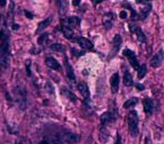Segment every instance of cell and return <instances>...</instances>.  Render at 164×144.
I'll return each mask as SVG.
<instances>
[{
    "label": "cell",
    "instance_id": "6da1fadb",
    "mask_svg": "<svg viewBox=\"0 0 164 144\" xmlns=\"http://www.w3.org/2000/svg\"><path fill=\"white\" fill-rule=\"evenodd\" d=\"M127 123H128V131L133 137H136L138 135V114L135 110L129 112L128 117H127Z\"/></svg>",
    "mask_w": 164,
    "mask_h": 144
},
{
    "label": "cell",
    "instance_id": "7a4b0ae2",
    "mask_svg": "<svg viewBox=\"0 0 164 144\" xmlns=\"http://www.w3.org/2000/svg\"><path fill=\"white\" fill-rule=\"evenodd\" d=\"M10 55H9V45L7 41H5L0 45V67L7 68L9 65Z\"/></svg>",
    "mask_w": 164,
    "mask_h": 144
},
{
    "label": "cell",
    "instance_id": "3957f363",
    "mask_svg": "<svg viewBox=\"0 0 164 144\" xmlns=\"http://www.w3.org/2000/svg\"><path fill=\"white\" fill-rule=\"evenodd\" d=\"M124 55L127 57L129 60V63L132 64V67L135 69V70H139V64H138V61H137V57H136V54L134 53L132 50H128V48H126V50H124Z\"/></svg>",
    "mask_w": 164,
    "mask_h": 144
},
{
    "label": "cell",
    "instance_id": "277c9868",
    "mask_svg": "<svg viewBox=\"0 0 164 144\" xmlns=\"http://www.w3.org/2000/svg\"><path fill=\"white\" fill-rule=\"evenodd\" d=\"M15 93H16V100L19 104V107H20V109L24 110L26 108V93L23 89H20V88H17L15 90Z\"/></svg>",
    "mask_w": 164,
    "mask_h": 144
},
{
    "label": "cell",
    "instance_id": "5b68a950",
    "mask_svg": "<svg viewBox=\"0 0 164 144\" xmlns=\"http://www.w3.org/2000/svg\"><path fill=\"white\" fill-rule=\"evenodd\" d=\"M163 59H164V52L163 50H160L154 57L151 60V65L153 68H159L161 64H162V62H163Z\"/></svg>",
    "mask_w": 164,
    "mask_h": 144
},
{
    "label": "cell",
    "instance_id": "8992f818",
    "mask_svg": "<svg viewBox=\"0 0 164 144\" xmlns=\"http://www.w3.org/2000/svg\"><path fill=\"white\" fill-rule=\"evenodd\" d=\"M64 62H65V70H67V76L70 80L71 83L75 82V74H74V71H73V68L71 67L70 62L67 60V57H64Z\"/></svg>",
    "mask_w": 164,
    "mask_h": 144
},
{
    "label": "cell",
    "instance_id": "52a82bcc",
    "mask_svg": "<svg viewBox=\"0 0 164 144\" xmlns=\"http://www.w3.org/2000/svg\"><path fill=\"white\" fill-rule=\"evenodd\" d=\"M144 112L146 115H152L154 110V101L151 98H145L143 100Z\"/></svg>",
    "mask_w": 164,
    "mask_h": 144
},
{
    "label": "cell",
    "instance_id": "ba28073f",
    "mask_svg": "<svg viewBox=\"0 0 164 144\" xmlns=\"http://www.w3.org/2000/svg\"><path fill=\"white\" fill-rule=\"evenodd\" d=\"M129 31L136 34V37H137V41L138 42H141V43L145 42V35H144V33L142 32V29L139 27L135 25H129Z\"/></svg>",
    "mask_w": 164,
    "mask_h": 144
},
{
    "label": "cell",
    "instance_id": "9c48e42d",
    "mask_svg": "<svg viewBox=\"0 0 164 144\" xmlns=\"http://www.w3.org/2000/svg\"><path fill=\"white\" fill-rule=\"evenodd\" d=\"M109 82H110V87H111L113 93H116L118 91V87H119V74H118L117 72H116V73H113V76L110 77Z\"/></svg>",
    "mask_w": 164,
    "mask_h": 144
},
{
    "label": "cell",
    "instance_id": "30bf717a",
    "mask_svg": "<svg viewBox=\"0 0 164 144\" xmlns=\"http://www.w3.org/2000/svg\"><path fill=\"white\" fill-rule=\"evenodd\" d=\"M77 42H78V44H79L82 48H84V50H91L93 47L92 43L89 41L88 38H86V37H78Z\"/></svg>",
    "mask_w": 164,
    "mask_h": 144
},
{
    "label": "cell",
    "instance_id": "8fae6325",
    "mask_svg": "<svg viewBox=\"0 0 164 144\" xmlns=\"http://www.w3.org/2000/svg\"><path fill=\"white\" fill-rule=\"evenodd\" d=\"M113 12H107V14H105L102 24L107 29H109V28L113 27Z\"/></svg>",
    "mask_w": 164,
    "mask_h": 144
},
{
    "label": "cell",
    "instance_id": "7c38bea8",
    "mask_svg": "<svg viewBox=\"0 0 164 144\" xmlns=\"http://www.w3.org/2000/svg\"><path fill=\"white\" fill-rule=\"evenodd\" d=\"M100 120H101L102 126H105L106 124L113 122V120H115V118H113V113H110V112H106V113H103L102 115L100 116Z\"/></svg>",
    "mask_w": 164,
    "mask_h": 144
},
{
    "label": "cell",
    "instance_id": "4fadbf2b",
    "mask_svg": "<svg viewBox=\"0 0 164 144\" xmlns=\"http://www.w3.org/2000/svg\"><path fill=\"white\" fill-rule=\"evenodd\" d=\"M45 63H46V65L48 68H51L53 70H61V65H60V63L54 59V57H47L46 60H45Z\"/></svg>",
    "mask_w": 164,
    "mask_h": 144
},
{
    "label": "cell",
    "instance_id": "5bb4252c",
    "mask_svg": "<svg viewBox=\"0 0 164 144\" xmlns=\"http://www.w3.org/2000/svg\"><path fill=\"white\" fill-rule=\"evenodd\" d=\"M78 90L80 91L82 96L84 98H88L90 96V91H89V88H88V84L86 82H80L78 84Z\"/></svg>",
    "mask_w": 164,
    "mask_h": 144
},
{
    "label": "cell",
    "instance_id": "9a60e30c",
    "mask_svg": "<svg viewBox=\"0 0 164 144\" xmlns=\"http://www.w3.org/2000/svg\"><path fill=\"white\" fill-rule=\"evenodd\" d=\"M52 21V16H50L48 18H46V19H44V21H42L40 24H38V27H37V29H36V33H40V32H42L43 29H45L47 26L51 24Z\"/></svg>",
    "mask_w": 164,
    "mask_h": 144
},
{
    "label": "cell",
    "instance_id": "2e32d148",
    "mask_svg": "<svg viewBox=\"0 0 164 144\" xmlns=\"http://www.w3.org/2000/svg\"><path fill=\"white\" fill-rule=\"evenodd\" d=\"M123 81H124V84H125L126 87L133 86V77H132V74H130L128 71H125V73H124Z\"/></svg>",
    "mask_w": 164,
    "mask_h": 144
},
{
    "label": "cell",
    "instance_id": "e0dca14e",
    "mask_svg": "<svg viewBox=\"0 0 164 144\" xmlns=\"http://www.w3.org/2000/svg\"><path fill=\"white\" fill-rule=\"evenodd\" d=\"M80 18L77 17V16H71V17H69V19H67V25L70 26V28L71 27H77V26L80 25Z\"/></svg>",
    "mask_w": 164,
    "mask_h": 144
},
{
    "label": "cell",
    "instance_id": "ac0fdd59",
    "mask_svg": "<svg viewBox=\"0 0 164 144\" xmlns=\"http://www.w3.org/2000/svg\"><path fill=\"white\" fill-rule=\"evenodd\" d=\"M151 9H152V7H151V4H145V6H144L143 8H142V10H141V19H145L147 16H149V11H151Z\"/></svg>",
    "mask_w": 164,
    "mask_h": 144
},
{
    "label": "cell",
    "instance_id": "d6986e66",
    "mask_svg": "<svg viewBox=\"0 0 164 144\" xmlns=\"http://www.w3.org/2000/svg\"><path fill=\"white\" fill-rule=\"evenodd\" d=\"M61 91H62V93L64 95V96H67L71 101H73V103H75L77 101V97H75V95L74 93H72L69 89H65V88H62L61 89Z\"/></svg>",
    "mask_w": 164,
    "mask_h": 144
},
{
    "label": "cell",
    "instance_id": "ffe728a7",
    "mask_svg": "<svg viewBox=\"0 0 164 144\" xmlns=\"http://www.w3.org/2000/svg\"><path fill=\"white\" fill-rule=\"evenodd\" d=\"M57 5H59V7H60V14H61L62 16L65 15L67 11V1H65V0H61V1L57 2Z\"/></svg>",
    "mask_w": 164,
    "mask_h": 144
},
{
    "label": "cell",
    "instance_id": "44dd1931",
    "mask_svg": "<svg viewBox=\"0 0 164 144\" xmlns=\"http://www.w3.org/2000/svg\"><path fill=\"white\" fill-rule=\"evenodd\" d=\"M122 42H123V38H122V36L120 35H115L113 40V45L115 47V51H118L119 50V47L122 45Z\"/></svg>",
    "mask_w": 164,
    "mask_h": 144
},
{
    "label": "cell",
    "instance_id": "7402d4cb",
    "mask_svg": "<svg viewBox=\"0 0 164 144\" xmlns=\"http://www.w3.org/2000/svg\"><path fill=\"white\" fill-rule=\"evenodd\" d=\"M108 139H109V133H108V131L106 129V127L102 126L101 129H100V141L105 143V142L108 141Z\"/></svg>",
    "mask_w": 164,
    "mask_h": 144
},
{
    "label": "cell",
    "instance_id": "603a6c76",
    "mask_svg": "<svg viewBox=\"0 0 164 144\" xmlns=\"http://www.w3.org/2000/svg\"><path fill=\"white\" fill-rule=\"evenodd\" d=\"M137 103H138V99L137 98H130L129 100H127L126 103L124 104V108H133L134 106H136L137 105Z\"/></svg>",
    "mask_w": 164,
    "mask_h": 144
},
{
    "label": "cell",
    "instance_id": "cb8c5ba5",
    "mask_svg": "<svg viewBox=\"0 0 164 144\" xmlns=\"http://www.w3.org/2000/svg\"><path fill=\"white\" fill-rule=\"evenodd\" d=\"M62 32H63V34H64V36L67 37V40H71L72 36H73V31H72L69 26H63Z\"/></svg>",
    "mask_w": 164,
    "mask_h": 144
},
{
    "label": "cell",
    "instance_id": "d4e9b609",
    "mask_svg": "<svg viewBox=\"0 0 164 144\" xmlns=\"http://www.w3.org/2000/svg\"><path fill=\"white\" fill-rule=\"evenodd\" d=\"M51 50H53V51L55 52H64V45H62V44H60V43H55V44H52L51 46Z\"/></svg>",
    "mask_w": 164,
    "mask_h": 144
},
{
    "label": "cell",
    "instance_id": "484cf974",
    "mask_svg": "<svg viewBox=\"0 0 164 144\" xmlns=\"http://www.w3.org/2000/svg\"><path fill=\"white\" fill-rule=\"evenodd\" d=\"M145 74H146V65L143 64V65H141L139 67V70H138V79H142V78L145 77Z\"/></svg>",
    "mask_w": 164,
    "mask_h": 144
},
{
    "label": "cell",
    "instance_id": "4316f807",
    "mask_svg": "<svg viewBox=\"0 0 164 144\" xmlns=\"http://www.w3.org/2000/svg\"><path fill=\"white\" fill-rule=\"evenodd\" d=\"M16 144H31V141L27 137H19L16 141Z\"/></svg>",
    "mask_w": 164,
    "mask_h": 144
},
{
    "label": "cell",
    "instance_id": "83f0119b",
    "mask_svg": "<svg viewBox=\"0 0 164 144\" xmlns=\"http://www.w3.org/2000/svg\"><path fill=\"white\" fill-rule=\"evenodd\" d=\"M71 53L74 55V57H81V55H83V52L79 51L77 48H71Z\"/></svg>",
    "mask_w": 164,
    "mask_h": 144
},
{
    "label": "cell",
    "instance_id": "f1b7e54d",
    "mask_svg": "<svg viewBox=\"0 0 164 144\" xmlns=\"http://www.w3.org/2000/svg\"><path fill=\"white\" fill-rule=\"evenodd\" d=\"M45 88H46L47 91H48L50 93H54V89H53V87H52V84H51V82H50V81L45 83Z\"/></svg>",
    "mask_w": 164,
    "mask_h": 144
},
{
    "label": "cell",
    "instance_id": "f546056e",
    "mask_svg": "<svg viewBox=\"0 0 164 144\" xmlns=\"http://www.w3.org/2000/svg\"><path fill=\"white\" fill-rule=\"evenodd\" d=\"M47 37H48V34H43L42 36H40V38H38V44H43Z\"/></svg>",
    "mask_w": 164,
    "mask_h": 144
},
{
    "label": "cell",
    "instance_id": "4dcf8cb0",
    "mask_svg": "<svg viewBox=\"0 0 164 144\" xmlns=\"http://www.w3.org/2000/svg\"><path fill=\"white\" fill-rule=\"evenodd\" d=\"M51 144H63L61 141V137H60V135H57V136H55L54 139H53V141H52Z\"/></svg>",
    "mask_w": 164,
    "mask_h": 144
},
{
    "label": "cell",
    "instance_id": "1f68e13d",
    "mask_svg": "<svg viewBox=\"0 0 164 144\" xmlns=\"http://www.w3.org/2000/svg\"><path fill=\"white\" fill-rule=\"evenodd\" d=\"M29 65H31V61H29V60H27V61H26V69H27V76H29V77H31V68H29Z\"/></svg>",
    "mask_w": 164,
    "mask_h": 144
},
{
    "label": "cell",
    "instance_id": "d6a6232c",
    "mask_svg": "<svg viewBox=\"0 0 164 144\" xmlns=\"http://www.w3.org/2000/svg\"><path fill=\"white\" fill-rule=\"evenodd\" d=\"M115 144H122V136L120 134H117V137H116V141H115Z\"/></svg>",
    "mask_w": 164,
    "mask_h": 144
},
{
    "label": "cell",
    "instance_id": "836d02e7",
    "mask_svg": "<svg viewBox=\"0 0 164 144\" xmlns=\"http://www.w3.org/2000/svg\"><path fill=\"white\" fill-rule=\"evenodd\" d=\"M119 16H120V18H122V19H125V18H127V12H126L125 10L120 11Z\"/></svg>",
    "mask_w": 164,
    "mask_h": 144
},
{
    "label": "cell",
    "instance_id": "e575fe53",
    "mask_svg": "<svg viewBox=\"0 0 164 144\" xmlns=\"http://www.w3.org/2000/svg\"><path fill=\"white\" fill-rule=\"evenodd\" d=\"M136 89H138L139 91H142V90L145 89V87H144L142 83H137V84H136Z\"/></svg>",
    "mask_w": 164,
    "mask_h": 144
},
{
    "label": "cell",
    "instance_id": "d590c367",
    "mask_svg": "<svg viewBox=\"0 0 164 144\" xmlns=\"http://www.w3.org/2000/svg\"><path fill=\"white\" fill-rule=\"evenodd\" d=\"M25 15L27 16V17H28L29 19H33V17H34V16H33V14H31L29 11H27V10L25 11Z\"/></svg>",
    "mask_w": 164,
    "mask_h": 144
},
{
    "label": "cell",
    "instance_id": "8d00e7d4",
    "mask_svg": "<svg viewBox=\"0 0 164 144\" xmlns=\"http://www.w3.org/2000/svg\"><path fill=\"white\" fill-rule=\"evenodd\" d=\"M18 28H19V25H18V24H12V29H14V31L18 29Z\"/></svg>",
    "mask_w": 164,
    "mask_h": 144
},
{
    "label": "cell",
    "instance_id": "74e56055",
    "mask_svg": "<svg viewBox=\"0 0 164 144\" xmlns=\"http://www.w3.org/2000/svg\"><path fill=\"white\" fill-rule=\"evenodd\" d=\"M38 144H48V141H47V140H43V141H41Z\"/></svg>",
    "mask_w": 164,
    "mask_h": 144
},
{
    "label": "cell",
    "instance_id": "f35d334b",
    "mask_svg": "<svg viewBox=\"0 0 164 144\" xmlns=\"http://www.w3.org/2000/svg\"><path fill=\"white\" fill-rule=\"evenodd\" d=\"M72 4H73V5H74V6H78V5H79V4H80V1H79V0H74V1L72 2Z\"/></svg>",
    "mask_w": 164,
    "mask_h": 144
},
{
    "label": "cell",
    "instance_id": "ab89813d",
    "mask_svg": "<svg viewBox=\"0 0 164 144\" xmlns=\"http://www.w3.org/2000/svg\"><path fill=\"white\" fill-rule=\"evenodd\" d=\"M0 5H1V6H5L6 5V1H1V2H0Z\"/></svg>",
    "mask_w": 164,
    "mask_h": 144
}]
</instances>
